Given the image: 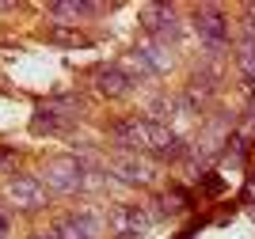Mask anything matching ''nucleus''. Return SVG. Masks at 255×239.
<instances>
[{
    "instance_id": "f257e3e1",
    "label": "nucleus",
    "mask_w": 255,
    "mask_h": 239,
    "mask_svg": "<svg viewBox=\"0 0 255 239\" xmlns=\"http://www.w3.org/2000/svg\"><path fill=\"white\" fill-rule=\"evenodd\" d=\"M111 141H115L126 156H145L156 159V163H179V159L191 156V148L179 133H171L164 122L149 114H137V118H122V122L111 125Z\"/></svg>"
},
{
    "instance_id": "f03ea898",
    "label": "nucleus",
    "mask_w": 255,
    "mask_h": 239,
    "mask_svg": "<svg viewBox=\"0 0 255 239\" xmlns=\"http://www.w3.org/2000/svg\"><path fill=\"white\" fill-rule=\"evenodd\" d=\"M42 182H46L50 194H65V198H73V194H84V190L96 182V167L88 163L84 156H57V159L46 163Z\"/></svg>"
},
{
    "instance_id": "7ed1b4c3",
    "label": "nucleus",
    "mask_w": 255,
    "mask_h": 239,
    "mask_svg": "<svg viewBox=\"0 0 255 239\" xmlns=\"http://www.w3.org/2000/svg\"><path fill=\"white\" fill-rule=\"evenodd\" d=\"M194 31L202 38V50L210 57H225L233 50V27H229V15H225L221 4H202L194 8Z\"/></svg>"
},
{
    "instance_id": "20e7f679",
    "label": "nucleus",
    "mask_w": 255,
    "mask_h": 239,
    "mask_svg": "<svg viewBox=\"0 0 255 239\" xmlns=\"http://www.w3.org/2000/svg\"><path fill=\"white\" fill-rule=\"evenodd\" d=\"M152 224H156V217L149 205H111V213H107L111 239H145Z\"/></svg>"
},
{
    "instance_id": "39448f33",
    "label": "nucleus",
    "mask_w": 255,
    "mask_h": 239,
    "mask_svg": "<svg viewBox=\"0 0 255 239\" xmlns=\"http://www.w3.org/2000/svg\"><path fill=\"white\" fill-rule=\"evenodd\" d=\"M80 118V99L76 95H53L50 103H42L31 118L34 133H61Z\"/></svg>"
},
{
    "instance_id": "423d86ee",
    "label": "nucleus",
    "mask_w": 255,
    "mask_h": 239,
    "mask_svg": "<svg viewBox=\"0 0 255 239\" xmlns=\"http://www.w3.org/2000/svg\"><path fill=\"white\" fill-rule=\"evenodd\" d=\"M27 239H99V217L92 209H76V213H65L61 220H53L50 228L31 232Z\"/></svg>"
},
{
    "instance_id": "0eeeda50",
    "label": "nucleus",
    "mask_w": 255,
    "mask_h": 239,
    "mask_svg": "<svg viewBox=\"0 0 255 239\" xmlns=\"http://www.w3.org/2000/svg\"><path fill=\"white\" fill-rule=\"evenodd\" d=\"M141 27H145L149 38L164 42V46H175L183 38V19L171 4H149V8H141Z\"/></svg>"
},
{
    "instance_id": "6e6552de",
    "label": "nucleus",
    "mask_w": 255,
    "mask_h": 239,
    "mask_svg": "<svg viewBox=\"0 0 255 239\" xmlns=\"http://www.w3.org/2000/svg\"><path fill=\"white\" fill-rule=\"evenodd\" d=\"M4 194H8L11 205L27 209V213H38V209H46V201H50V190H46V182L38 175H11Z\"/></svg>"
},
{
    "instance_id": "1a4fd4ad",
    "label": "nucleus",
    "mask_w": 255,
    "mask_h": 239,
    "mask_svg": "<svg viewBox=\"0 0 255 239\" xmlns=\"http://www.w3.org/2000/svg\"><path fill=\"white\" fill-rule=\"evenodd\" d=\"M129 61L137 65V73L141 76H164L171 69V46H164V42H156V38H145L133 46V53H129Z\"/></svg>"
},
{
    "instance_id": "9d476101",
    "label": "nucleus",
    "mask_w": 255,
    "mask_h": 239,
    "mask_svg": "<svg viewBox=\"0 0 255 239\" xmlns=\"http://www.w3.org/2000/svg\"><path fill=\"white\" fill-rule=\"evenodd\" d=\"M92 80H96V91L107 99H126L133 87H137V76L126 73L122 65H96L92 69Z\"/></svg>"
},
{
    "instance_id": "9b49d317",
    "label": "nucleus",
    "mask_w": 255,
    "mask_h": 239,
    "mask_svg": "<svg viewBox=\"0 0 255 239\" xmlns=\"http://www.w3.org/2000/svg\"><path fill=\"white\" fill-rule=\"evenodd\" d=\"M111 175L118 178V182H126V186H152V167L141 163V156H118L111 159Z\"/></svg>"
},
{
    "instance_id": "f8f14e48",
    "label": "nucleus",
    "mask_w": 255,
    "mask_h": 239,
    "mask_svg": "<svg viewBox=\"0 0 255 239\" xmlns=\"http://www.w3.org/2000/svg\"><path fill=\"white\" fill-rule=\"evenodd\" d=\"M50 19H57V27H61V19H92V15H103V11H111L107 4H76V0H57V4H50Z\"/></svg>"
},
{
    "instance_id": "ddd939ff",
    "label": "nucleus",
    "mask_w": 255,
    "mask_h": 239,
    "mask_svg": "<svg viewBox=\"0 0 255 239\" xmlns=\"http://www.w3.org/2000/svg\"><path fill=\"white\" fill-rule=\"evenodd\" d=\"M236 69L255 83V23H248V38L236 46Z\"/></svg>"
},
{
    "instance_id": "4468645a",
    "label": "nucleus",
    "mask_w": 255,
    "mask_h": 239,
    "mask_svg": "<svg viewBox=\"0 0 255 239\" xmlns=\"http://www.w3.org/2000/svg\"><path fill=\"white\" fill-rule=\"evenodd\" d=\"M46 38L57 42V46H92V38H88L84 31H73L69 23H61V27H50V31H46Z\"/></svg>"
},
{
    "instance_id": "2eb2a0df",
    "label": "nucleus",
    "mask_w": 255,
    "mask_h": 239,
    "mask_svg": "<svg viewBox=\"0 0 255 239\" xmlns=\"http://www.w3.org/2000/svg\"><path fill=\"white\" fill-rule=\"evenodd\" d=\"M198 190H202V194H221V190H225V178H217L213 171H206V175L198 178Z\"/></svg>"
},
{
    "instance_id": "dca6fc26",
    "label": "nucleus",
    "mask_w": 255,
    "mask_h": 239,
    "mask_svg": "<svg viewBox=\"0 0 255 239\" xmlns=\"http://www.w3.org/2000/svg\"><path fill=\"white\" fill-rule=\"evenodd\" d=\"M8 232H11V213L0 205V239H8Z\"/></svg>"
},
{
    "instance_id": "f3484780",
    "label": "nucleus",
    "mask_w": 255,
    "mask_h": 239,
    "mask_svg": "<svg viewBox=\"0 0 255 239\" xmlns=\"http://www.w3.org/2000/svg\"><path fill=\"white\" fill-rule=\"evenodd\" d=\"M8 163H11V148H0V171H4Z\"/></svg>"
}]
</instances>
